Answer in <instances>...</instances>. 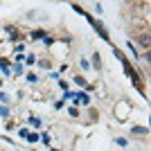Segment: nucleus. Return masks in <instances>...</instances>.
Segmentation results:
<instances>
[{
  "mask_svg": "<svg viewBox=\"0 0 151 151\" xmlns=\"http://www.w3.org/2000/svg\"><path fill=\"white\" fill-rule=\"evenodd\" d=\"M25 63H27V65H34V63H36V54H27V57H25Z\"/></svg>",
  "mask_w": 151,
  "mask_h": 151,
  "instance_id": "obj_8",
  "label": "nucleus"
},
{
  "mask_svg": "<svg viewBox=\"0 0 151 151\" xmlns=\"http://www.w3.org/2000/svg\"><path fill=\"white\" fill-rule=\"evenodd\" d=\"M38 65H41V68H50L52 63H50V61H47V59H41V61H38Z\"/></svg>",
  "mask_w": 151,
  "mask_h": 151,
  "instance_id": "obj_14",
  "label": "nucleus"
},
{
  "mask_svg": "<svg viewBox=\"0 0 151 151\" xmlns=\"http://www.w3.org/2000/svg\"><path fill=\"white\" fill-rule=\"evenodd\" d=\"M25 140H27V142H38V133H29Z\"/></svg>",
  "mask_w": 151,
  "mask_h": 151,
  "instance_id": "obj_10",
  "label": "nucleus"
},
{
  "mask_svg": "<svg viewBox=\"0 0 151 151\" xmlns=\"http://www.w3.org/2000/svg\"><path fill=\"white\" fill-rule=\"evenodd\" d=\"M14 75H23V65H20V63L14 65Z\"/></svg>",
  "mask_w": 151,
  "mask_h": 151,
  "instance_id": "obj_13",
  "label": "nucleus"
},
{
  "mask_svg": "<svg viewBox=\"0 0 151 151\" xmlns=\"http://www.w3.org/2000/svg\"><path fill=\"white\" fill-rule=\"evenodd\" d=\"M2 83H5V81H2V77H0V86H2Z\"/></svg>",
  "mask_w": 151,
  "mask_h": 151,
  "instance_id": "obj_22",
  "label": "nucleus"
},
{
  "mask_svg": "<svg viewBox=\"0 0 151 151\" xmlns=\"http://www.w3.org/2000/svg\"><path fill=\"white\" fill-rule=\"evenodd\" d=\"M27 81H29V83H36V81H38V77L34 75V72H29V75H27Z\"/></svg>",
  "mask_w": 151,
  "mask_h": 151,
  "instance_id": "obj_12",
  "label": "nucleus"
},
{
  "mask_svg": "<svg viewBox=\"0 0 151 151\" xmlns=\"http://www.w3.org/2000/svg\"><path fill=\"white\" fill-rule=\"evenodd\" d=\"M88 113H90V120H97V117H99V113H97V111H95V108H90Z\"/></svg>",
  "mask_w": 151,
  "mask_h": 151,
  "instance_id": "obj_16",
  "label": "nucleus"
},
{
  "mask_svg": "<svg viewBox=\"0 0 151 151\" xmlns=\"http://www.w3.org/2000/svg\"><path fill=\"white\" fill-rule=\"evenodd\" d=\"M75 83H77V86H86V79L79 75V77H75Z\"/></svg>",
  "mask_w": 151,
  "mask_h": 151,
  "instance_id": "obj_11",
  "label": "nucleus"
},
{
  "mask_svg": "<svg viewBox=\"0 0 151 151\" xmlns=\"http://www.w3.org/2000/svg\"><path fill=\"white\" fill-rule=\"evenodd\" d=\"M68 113H70V115H72V117H77V115H79V111H77V108H75V106H72V108H68Z\"/></svg>",
  "mask_w": 151,
  "mask_h": 151,
  "instance_id": "obj_20",
  "label": "nucleus"
},
{
  "mask_svg": "<svg viewBox=\"0 0 151 151\" xmlns=\"http://www.w3.org/2000/svg\"><path fill=\"white\" fill-rule=\"evenodd\" d=\"M131 135L133 138H147V135H149V129H147V126H133Z\"/></svg>",
  "mask_w": 151,
  "mask_h": 151,
  "instance_id": "obj_2",
  "label": "nucleus"
},
{
  "mask_svg": "<svg viewBox=\"0 0 151 151\" xmlns=\"http://www.w3.org/2000/svg\"><path fill=\"white\" fill-rule=\"evenodd\" d=\"M52 43H54V38H52V36H45V38H43V45H47V47H50Z\"/></svg>",
  "mask_w": 151,
  "mask_h": 151,
  "instance_id": "obj_15",
  "label": "nucleus"
},
{
  "mask_svg": "<svg viewBox=\"0 0 151 151\" xmlns=\"http://www.w3.org/2000/svg\"><path fill=\"white\" fill-rule=\"evenodd\" d=\"M50 151H59V149H50Z\"/></svg>",
  "mask_w": 151,
  "mask_h": 151,
  "instance_id": "obj_23",
  "label": "nucleus"
},
{
  "mask_svg": "<svg viewBox=\"0 0 151 151\" xmlns=\"http://www.w3.org/2000/svg\"><path fill=\"white\" fill-rule=\"evenodd\" d=\"M75 104H86V106H88V104H90V97H88L86 93H79V95L75 97Z\"/></svg>",
  "mask_w": 151,
  "mask_h": 151,
  "instance_id": "obj_5",
  "label": "nucleus"
},
{
  "mask_svg": "<svg viewBox=\"0 0 151 151\" xmlns=\"http://www.w3.org/2000/svg\"><path fill=\"white\" fill-rule=\"evenodd\" d=\"M115 142H117V145H120V147H126V140H124V138H117V140H115Z\"/></svg>",
  "mask_w": 151,
  "mask_h": 151,
  "instance_id": "obj_21",
  "label": "nucleus"
},
{
  "mask_svg": "<svg viewBox=\"0 0 151 151\" xmlns=\"http://www.w3.org/2000/svg\"><path fill=\"white\" fill-rule=\"evenodd\" d=\"M133 38H135V43H138L140 47H142V50H149V47H151V36H149V29H145L142 34L138 32V34H135Z\"/></svg>",
  "mask_w": 151,
  "mask_h": 151,
  "instance_id": "obj_1",
  "label": "nucleus"
},
{
  "mask_svg": "<svg viewBox=\"0 0 151 151\" xmlns=\"http://www.w3.org/2000/svg\"><path fill=\"white\" fill-rule=\"evenodd\" d=\"M7 101H9V97L5 93H0V104H7Z\"/></svg>",
  "mask_w": 151,
  "mask_h": 151,
  "instance_id": "obj_19",
  "label": "nucleus"
},
{
  "mask_svg": "<svg viewBox=\"0 0 151 151\" xmlns=\"http://www.w3.org/2000/svg\"><path fill=\"white\" fill-rule=\"evenodd\" d=\"M32 38H45V29H36V32H32Z\"/></svg>",
  "mask_w": 151,
  "mask_h": 151,
  "instance_id": "obj_7",
  "label": "nucleus"
},
{
  "mask_svg": "<svg viewBox=\"0 0 151 151\" xmlns=\"http://www.w3.org/2000/svg\"><path fill=\"white\" fill-rule=\"evenodd\" d=\"M29 124L34 126V129H41V124H43V122L38 120V117H34V115H32V117H29Z\"/></svg>",
  "mask_w": 151,
  "mask_h": 151,
  "instance_id": "obj_6",
  "label": "nucleus"
},
{
  "mask_svg": "<svg viewBox=\"0 0 151 151\" xmlns=\"http://www.w3.org/2000/svg\"><path fill=\"white\" fill-rule=\"evenodd\" d=\"M38 140H43V142H45V145H47V147H50V135H45V133H43V135H41V138H38Z\"/></svg>",
  "mask_w": 151,
  "mask_h": 151,
  "instance_id": "obj_18",
  "label": "nucleus"
},
{
  "mask_svg": "<svg viewBox=\"0 0 151 151\" xmlns=\"http://www.w3.org/2000/svg\"><path fill=\"white\" fill-rule=\"evenodd\" d=\"M90 68H95L97 72L101 70V54H99V52H95V54H93V59H90Z\"/></svg>",
  "mask_w": 151,
  "mask_h": 151,
  "instance_id": "obj_4",
  "label": "nucleus"
},
{
  "mask_svg": "<svg viewBox=\"0 0 151 151\" xmlns=\"http://www.w3.org/2000/svg\"><path fill=\"white\" fill-rule=\"evenodd\" d=\"M79 65H81V70H90V61H88L86 57H83L81 61H79Z\"/></svg>",
  "mask_w": 151,
  "mask_h": 151,
  "instance_id": "obj_9",
  "label": "nucleus"
},
{
  "mask_svg": "<svg viewBox=\"0 0 151 151\" xmlns=\"http://www.w3.org/2000/svg\"><path fill=\"white\" fill-rule=\"evenodd\" d=\"M0 115H2V117H7V115H9V108H7V106H0Z\"/></svg>",
  "mask_w": 151,
  "mask_h": 151,
  "instance_id": "obj_17",
  "label": "nucleus"
},
{
  "mask_svg": "<svg viewBox=\"0 0 151 151\" xmlns=\"http://www.w3.org/2000/svg\"><path fill=\"white\" fill-rule=\"evenodd\" d=\"M93 27H95V32H97V34H99V36L106 41V43H111V36H108V32L104 29V25H101V23H95Z\"/></svg>",
  "mask_w": 151,
  "mask_h": 151,
  "instance_id": "obj_3",
  "label": "nucleus"
}]
</instances>
